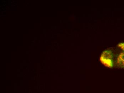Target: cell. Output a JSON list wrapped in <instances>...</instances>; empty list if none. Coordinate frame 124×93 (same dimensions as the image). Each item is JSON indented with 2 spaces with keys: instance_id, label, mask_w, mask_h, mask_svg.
<instances>
[{
  "instance_id": "cell-2",
  "label": "cell",
  "mask_w": 124,
  "mask_h": 93,
  "mask_svg": "<svg viewBox=\"0 0 124 93\" xmlns=\"http://www.w3.org/2000/svg\"><path fill=\"white\" fill-rule=\"evenodd\" d=\"M115 65L118 67L124 68V51L119 54L115 62Z\"/></svg>"
},
{
  "instance_id": "cell-1",
  "label": "cell",
  "mask_w": 124,
  "mask_h": 93,
  "mask_svg": "<svg viewBox=\"0 0 124 93\" xmlns=\"http://www.w3.org/2000/svg\"><path fill=\"white\" fill-rule=\"evenodd\" d=\"M114 54L110 50L103 51L100 57V61L103 65L108 68H112L115 65L114 62Z\"/></svg>"
},
{
  "instance_id": "cell-3",
  "label": "cell",
  "mask_w": 124,
  "mask_h": 93,
  "mask_svg": "<svg viewBox=\"0 0 124 93\" xmlns=\"http://www.w3.org/2000/svg\"><path fill=\"white\" fill-rule=\"evenodd\" d=\"M117 47L121 51H124V43H122L119 44L118 45Z\"/></svg>"
}]
</instances>
